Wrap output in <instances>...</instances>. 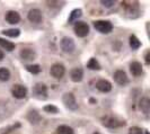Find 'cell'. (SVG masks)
<instances>
[{
	"label": "cell",
	"mask_w": 150,
	"mask_h": 134,
	"mask_svg": "<svg viewBox=\"0 0 150 134\" xmlns=\"http://www.w3.org/2000/svg\"><path fill=\"white\" fill-rule=\"evenodd\" d=\"M95 30H98L102 34H108L113 30V25L110 20H95L93 23Z\"/></svg>",
	"instance_id": "1"
},
{
	"label": "cell",
	"mask_w": 150,
	"mask_h": 134,
	"mask_svg": "<svg viewBox=\"0 0 150 134\" xmlns=\"http://www.w3.org/2000/svg\"><path fill=\"white\" fill-rule=\"evenodd\" d=\"M62 102H63V104L68 109H70V111L78 109V103H77L76 97L72 92H66L62 96Z\"/></svg>",
	"instance_id": "2"
},
{
	"label": "cell",
	"mask_w": 150,
	"mask_h": 134,
	"mask_svg": "<svg viewBox=\"0 0 150 134\" xmlns=\"http://www.w3.org/2000/svg\"><path fill=\"white\" fill-rule=\"evenodd\" d=\"M74 30L78 37H86L89 34V26L85 22H77L74 26Z\"/></svg>",
	"instance_id": "3"
},
{
	"label": "cell",
	"mask_w": 150,
	"mask_h": 134,
	"mask_svg": "<svg viewBox=\"0 0 150 134\" xmlns=\"http://www.w3.org/2000/svg\"><path fill=\"white\" fill-rule=\"evenodd\" d=\"M102 123H103L104 126L110 127V128H115V127L122 126V125L125 124L124 122L117 119L116 117H114V116H105V117H103L102 118Z\"/></svg>",
	"instance_id": "4"
},
{
	"label": "cell",
	"mask_w": 150,
	"mask_h": 134,
	"mask_svg": "<svg viewBox=\"0 0 150 134\" xmlns=\"http://www.w3.org/2000/svg\"><path fill=\"white\" fill-rule=\"evenodd\" d=\"M64 73H66V68L61 63H54L50 69V75H52L54 79H58V80H60L64 75Z\"/></svg>",
	"instance_id": "5"
},
{
	"label": "cell",
	"mask_w": 150,
	"mask_h": 134,
	"mask_svg": "<svg viewBox=\"0 0 150 134\" xmlns=\"http://www.w3.org/2000/svg\"><path fill=\"white\" fill-rule=\"evenodd\" d=\"M61 49H62L63 52L72 53L76 49V44L74 42V39L71 37H68V36L63 37L61 39Z\"/></svg>",
	"instance_id": "6"
},
{
	"label": "cell",
	"mask_w": 150,
	"mask_h": 134,
	"mask_svg": "<svg viewBox=\"0 0 150 134\" xmlns=\"http://www.w3.org/2000/svg\"><path fill=\"white\" fill-rule=\"evenodd\" d=\"M11 95L17 99H23L27 95V88L23 85H14L11 88Z\"/></svg>",
	"instance_id": "7"
},
{
	"label": "cell",
	"mask_w": 150,
	"mask_h": 134,
	"mask_svg": "<svg viewBox=\"0 0 150 134\" xmlns=\"http://www.w3.org/2000/svg\"><path fill=\"white\" fill-rule=\"evenodd\" d=\"M33 92H34L35 97H38L40 99H45L47 97V88H46V86H45L44 83H42V82H38V83H36L34 86Z\"/></svg>",
	"instance_id": "8"
},
{
	"label": "cell",
	"mask_w": 150,
	"mask_h": 134,
	"mask_svg": "<svg viewBox=\"0 0 150 134\" xmlns=\"http://www.w3.org/2000/svg\"><path fill=\"white\" fill-rule=\"evenodd\" d=\"M27 18H28V20H30V22L38 24V23L42 22V19H43V15H42V11H41L40 9L34 8V9H30V11H28V14H27Z\"/></svg>",
	"instance_id": "9"
},
{
	"label": "cell",
	"mask_w": 150,
	"mask_h": 134,
	"mask_svg": "<svg viewBox=\"0 0 150 134\" xmlns=\"http://www.w3.org/2000/svg\"><path fill=\"white\" fill-rule=\"evenodd\" d=\"M114 80L116 83H119L121 86H125L127 83L129 82V78L127 73L123 71V70H116L115 72H114Z\"/></svg>",
	"instance_id": "10"
},
{
	"label": "cell",
	"mask_w": 150,
	"mask_h": 134,
	"mask_svg": "<svg viewBox=\"0 0 150 134\" xmlns=\"http://www.w3.org/2000/svg\"><path fill=\"white\" fill-rule=\"evenodd\" d=\"M96 88H97L100 92H108L112 90V83L106 80V79H99L96 82Z\"/></svg>",
	"instance_id": "11"
},
{
	"label": "cell",
	"mask_w": 150,
	"mask_h": 134,
	"mask_svg": "<svg viewBox=\"0 0 150 134\" xmlns=\"http://www.w3.org/2000/svg\"><path fill=\"white\" fill-rule=\"evenodd\" d=\"M5 19L6 22L11 24V25H15V24H18L21 22V16L17 11H14V10H9L6 16H5Z\"/></svg>",
	"instance_id": "12"
},
{
	"label": "cell",
	"mask_w": 150,
	"mask_h": 134,
	"mask_svg": "<svg viewBox=\"0 0 150 134\" xmlns=\"http://www.w3.org/2000/svg\"><path fill=\"white\" fill-rule=\"evenodd\" d=\"M19 55L24 61H32L36 58V53L32 49H23L19 52Z\"/></svg>",
	"instance_id": "13"
},
{
	"label": "cell",
	"mask_w": 150,
	"mask_h": 134,
	"mask_svg": "<svg viewBox=\"0 0 150 134\" xmlns=\"http://www.w3.org/2000/svg\"><path fill=\"white\" fill-rule=\"evenodd\" d=\"M130 71H131L132 75H134V77H139V75H142V72H143L142 64H141L140 62H138V61L132 62V63L130 64Z\"/></svg>",
	"instance_id": "14"
},
{
	"label": "cell",
	"mask_w": 150,
	"mask_h": 134,
	"mask_svg": "<svg viewBox=\"0 0 150 134\" xmlns=\"http://www.w3.org/2000/svg\"><path fill=\"white\" fill-rule=\"evenodd\" d=\"M70 78L74 82H79L83 80V71L80 68H75L71 72H70Z\"/></svg>",
	"instance_id": "15"
},
{
	"label": "cell",
	"mask_w": 150,
	"mask_h": 134,
	"mask_svg": "<svg viewBox=\"0 0 150 134\" xmlns=\"http://www.w3.org/2000/svg\"><path fill=\"white\" fill-rule=\"evenodd\" d=\"M140 109H141V112L144 114V115H148L150 112V100L149 98H147V97H143L141 98V100H140Z\"/></svg>",
	"instance_id": "16"
},
{
	"label": "cell",
	"mask_w": 150,
	"mask_h": 134,
	"mask_svg": "<svg viewBox=\"0 0 150 134\" xmlns=\"http://www.w3.org/2000/svg\"><path fill=\"white\" fill-rule=\"evenodd\" d=\"M27 119L30 121V124H38V122L41 121V115L38 114V111H30L27 114Z\"/></svg>",
	"instance_id": "17"
},
{
	"label": "cell",
	"mask_w": 150,
	"mask_h": 134,
	"mask_svg": "<svg viewBox=\"0 0 150 134\" xmlns=\"http://www.w3.org/2000/svg\"><path fill=\"white\" fill-rule=\"evenodd\" d=\"M0 46H1L2 49H5L6 51H9V52L14 51V50H15V47H16V45L14 44L13 42L7 41V39L1 38V37H0Z\"/></svg>",
	"instance_id": "18"
},
{
	"label": "cell",
	"mask_w": 150,
	"mask_h": 134,
	"mask_svg": "<svg viewBox=\"0 0 150 134\" xmlns=\"http://www.w3.org/2000/svg\"><path fill=\"white\" fill-rule=\"evenodd\" d=\"M81 15H83V14H81V9H74V10L70 13L69 19H68L69 24H72V23H75L76 20H78V18H80Z\"/></svg>",
	"instance_id": "19"
},
{
	"label": "cell",
	"mask_w": 150,
	"mask_h": 134,
	"mask_svg": "<svg viewBox=\"0 0 150 134\" xmlns=\"http://www.w3.org/2000/svg\"><path fill=\"white\" fill-rule=\"evenodd\" d=\"M129 42H130V46L132 50H138L140 46H141V42L140 39L137 37L135 35H131L129 38Z\"/></svg>",
	"instance_id": "20"
},
{
	"label": "cell",
	"mask_w": 150,
	"mask_h": 134,
	"mask_svg": "<svg viewBox=\"0 0 150 134\" xmlns=\"http://www.w3.org/2000/svg\"><path fill=\"white\" fill-rule=\"evenodd\" d=\"M2 34L5 36H8V37H17V36H19L21 30L18 28H10V30H2Z\"/></svg>",
	"instance_id": "21"
},
{
	"label": "cell",
	"mask_w": 150,
	"mask_h": 134,
	"mask_svg": "<svg viewBox=\"0 0 150 134\" xmlns=\"http://www.w3.org/2000/svg\"><path fill=\"white\" fill-rule=\"evenodd\" d=\"M57 134H75V132L68 125H60L57 128Z\"/></svg>",
	"instance_id": "22"
},
{
	"label": "cell",
	"mask_w": 150,
	"mask_h": 134,
	"mask_svg": "<svg viewBox=\"0 0 150 134\" xmlns=\"http://www.w3.org/2000/svg\"><path fill=\"white\" fill-rule=\"evenodd\" d=\"M10 78V71L7 68H0V80L1 81H8Z\"/></svg>",
	"instance_id": "23"
},
{
	"label": "cell",
	"mask_w": 150,
	"mask_h": 134,
	"mask_svg": "<svg viewBox=\"0 0 150 134\" xmlns=\"http://www.w3.org/2000/svg\"><path fill=\"white\" fill-rule=\"evenodd\" d=\"M87 68L90 69V70H99L100 69V66L98 63V61L95 58H91V59L87 62Z\"/></svg>",
	"instance_id": "24"
},
{
	"label": "cell",
	"mask_w": 150,
	"mask_h": 134,
	"mask_svg": "<svg viewBox=\"0 0 150 134\" xmlns=\"http://www.w3.org/2000/svg\"><path fill=\"white\" fill-rule=\"evenodd\" d=\"M26 70L33 75H38L41 72V67L38 64H30L26 67Z\"/></svg>",
	"instance_id": "25"
},
{
	"label": "cell",
	"mask_w": 150,
	"mask_h": 134,
	"mask_svg": "<svg viewBox=\"0 0 150 134\" xmlns=\"http://www.w3.org/2000/svg\"><path fill=\"white\" fill-rule=\"evenodd\" d=\"M43 109H44V112L49 113V114H58L59 113V108L54 105H46L44 106Z\"/></svg>",
	"instance_id": "26"
},
{
	"label": "cell",
	"mask_w": 150,
	"mask_h": 134,
	"mask_svg": "<svg viewBox=\"0 0 150 134\" xmlns=\"http://www.w3.org/2000/svg\"><path fill=\"white\" fill-rule=\"evenodd\" d=\"M129 134H143V132L140 127L132 126L129 128Z\"/></svg>",
	"instance_id": "27"
},
{
	"label": "cell",
	"mask_w": 150,
	"mask_h": 134,
	"mask_svg": "<svg viewBox=\"0 0 150 134\" xmlns=\"http://www.w3.org/2000/svg\"><path fill=\"white\" fill-rule=\"evenodd\" d=\"M100 4H102L104 7L111 8L115 5V1H114V0H102V1H100Z\"/></svg>",
	"instance_id": "28"
},
{
	"label": "cell",
	"mask_w": 150,
	"mask_h": 134,
	"mask_svg": "<svg viewBox=\"0 0 150 134\" xmlns=\"http://www.w3.org/2000/svg\"><path fill=\"white\" fill-rule=\"evenodd\" d=\"M19 126H21V124H18V123H17L16 125H13V126H9V127H7V128H4V131H2L1 133H2V134H8L9 132H11V131H13L14 128H16V127H19Z\"/></svg>",
	"instance_id": "29"
},
{
	"label": "cell",
	"mask_w": 150,
	"mask_h": 134,
	"mask_svg": "<svg viewBox=\"0 0 150 134\" xmlns=\"http://www.w3.org/2000/svg\"><path fill=\"white\" fill-rule=\"evenodd\" d=\"M144 60H146V64H147V66H149L150 64V52L149 51H147V53H146V55H144Z\"/></svg>",
	"instance_id": "30"
},
{
	"label": "cell",
	"mask_w": 150,
	"mask_h": 134,
	"mask_svg": "<svg viewBox=\"0 0 150 134\" xmlns=\"http://www.w3.org/2000/svg\"><path fill=\"white\" fill-rule=\"evenodd\" d=\"M4 58H5V54H4V52L0 50V61H2V60H4Z\"/></svg>",
	"instance_id": "31"
},
{
	"label": "cell",
	"mask_w": 150,
	"mask_h": 134,
	"mask_svg": "<svg viewBox=\"0 0 150 134\" xmlns=\"http://www.w3.org/2000/svg\"><path fill=\"white\" fill-rule=\"evenodd\" d=\"M90 102H91V104H95V99L94 98H90Z\"/></svg>",
	"instance_id": "32"
},
{
	"label": "cell",
	"mask_w": 150,
	"mask_h": 134,
	"mask_svg": "<svg viewBox=\"0 0 150 134\" xmlns=\"http://www.w3.org/2000/svg\"><path fill=\"white\" fill-rule=\"evenodd\" d=\"M146 134H149V132H148V131H147V132H146Z\"/></svg>",
	"instance_id": "33"
}]
</instances>
